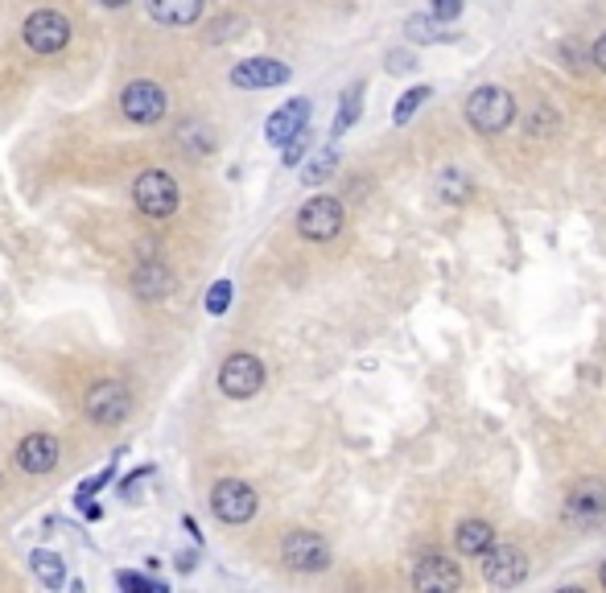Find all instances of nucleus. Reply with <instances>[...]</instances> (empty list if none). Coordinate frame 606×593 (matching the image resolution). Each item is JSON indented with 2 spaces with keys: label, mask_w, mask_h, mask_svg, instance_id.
<instances>
[{
  "label": "nucleus",
  "mask_w": 606,
  "mask_h": 593,
  "mask_svg": "<svg viewBox=\"0 0 606 593\" xmlns=\"http://www.w3.org/2000/svg\"><path fill=\"white\" fill-rule=\"evenodd\" d=\"M83 412H87L91 425L112 429V425H120L124 416L132 412V392L124 388L120 379H99V383H91L87 396H83Z\"/></svg>",
  "instance_id": "obj_3"
},
{
  "label": "nucleus",
  "mask_w": 606,
  "mask_h": 593,
  "mask_svg": "<svg viewBox=\"0 0 606 593\" xmlns=\"http://www.w3.org/2000/svg\"><path fill=\"white\" fill-rule=\"evenodd\" d=\"M413 585L425 593H450L462 585V573L450 556H425V561L413 569Z\"/></svg>",
  "instance_id": "obj_15"
},
{
  "label": "nucleus",
  "mask_w": 606,
  "mask_h": 593,
  "mask_svg": "<svg viewBox=\"0 0 606 593\" xmlns=\"http://www.w3.org/2000/svg\"><path fill=\"white\" fill-rule=\"evenodd\" d=\"M590 58H594V66H598V71H606V33H602V38L594 42V50H590Z\"/></svg>",
  "instance_id": "obj_29"
},
{
  "label": "nucleus",
  "mask_w": 606,
  "mask_h": 593,
  "mask_svg": "<svg viewBox=\"0 0 606 593\" xmlns=\"http://www.w3.org/2000/svg\"><path fill=\"white\" fill-rule=\"evenodd\" d=\"M116 585L128 589V593H161V589H165L161 581H153V577H145V573H128V569L116 573Z\"/></svg>",
  "instance_id": "obj_24"
},
{
  "label": "nucleus",
  "mask_w": 606,
  "mask_h": 593,
  "mask_svg": "<svg viewBox=\"0 0 606 593\" xmlns=\"http://www.w3.org/2000/svg\"><path fill=\"white\" fill-rule=\"evenodd\" d=\"M388 71H392V75L413 71V54H400V50H392V54H388Z\"/></svg>",
  "instance_id": "obj_28"
},
{
  "label": "nucleus",
  "mask_w": 606,
  "mask_h": 593,
  "mask_svg": "<svg viewBox=\"0 0 606 593\" xmlns=\"http://www.w3.org/2000/svg\"><path fill=\"white\" fill-rule=\"evenodd\" d=\"M606 519V482L582 478L565 499V523L569 528H594Z\"/></svg>",
  "instance_id": "obj_8"
},
{
  "label": "nucleus",
  "mask_w": 606,
  "mask_h": 593,
  "mask_svg": "<svg viewBox=\"0 0 606 593\" xmlns=\"http://www.w3.org/2000/svg\"><path fill=\"white\" fill-rule=\"evenodd\" d=\"M297 231L314 239V243H326L343 231V202L339 198H330V194H318L310 198L306 206L297 211Z\"/></svg>",
  "instance_id": "obj_7"
},
{
  "label": "nucleus",
  "mask_w": 606,
  "mask_h": 593,
  "mask_svg": "<svg viewBox=\"0 0 606 593\" xmlns=\"http://www.w3.org/2000/svg\"><path fill=\"white\" fill-rule=\"evenodd\" d=\"M462 13V0H433V17L437 21H454Z\"/></svg>",
  "instance_id": "obj_27"
},
{
  "label": "nucleus",
  "mask_w": 606,
  "mask_h": 593,
  "mask_svg": "<svg viewBox=\"0 0 606 593\" xmlns=\"http://www.w3.org/2000/svg\"><path fill=\"white\" fill-rule=\"evenodd\" d=\"M264 388V363L248 351L240 355H227L223 367H219V392L227 400H252L256 392Z\"/></svg>",
  "instance_id": "obj_4"
},
{
  "label": "nucleus",
  "mask_w": 606,
  "mask_h": 593,
  "mask_svg": "<svg viewBox=\"0 0 606 593\" xmlns=\"http://www.w3.org/2000/svg\"><path fill=\"white\" fill-rule=\"evenodd\" d=\"M25 46L33 50V54H58V50H66L71 46V21H66L62 13H54V9H38V13H29L25 17Z\"/></svg>",
  "instance_id": "obj_6"
},
{
  "label": "nucleus",
  "mask_w": 606,
  "mask_h": 593,
  "mask_svg": "<svg viewBox=\"0 0 606 593\" xmlns=\"http://www.w3.org/2000/svg\"><path fill=\"white\" fill-rule=\"evenodd\" d=\"M256 503H260L256 491L240 478H223V482H215V491H211V511H215L219 523H227V528L248 523L256 515Z\"/></svg>",
  "instance_id": "obj_5"
},
{
  "label": "nucleus",
  "mask_w": 606,
  "mask_h": 593,
  "mask_svg": "<svg viewBox=\"0 0 606 593\" xmlns=\"http://www.w3.org/2000/svg\"><path fill=\"white\" fill-rule=\"evenodd\" d=\"M132 198H137V211L149 215V219H170L182 202V190L174 182V173L165 169H145L137 186H132Z\"/></svg>",
  "instance_id": "obj_2"
},
{
  "label": "nucleus",
  "mask_w": 606,
  "mask_h": 593,
  "mask_svg": "<svg viewBox=\"0 0 606 593\" xmlns=\"http://www.w3.org/2000/svg\"><path fill=\"white\" fill-rule=\"evenodd\" d=\"M58 441L50 433H29L21 445H17V470L21 474H50L58 466Z\"/></svg>",
  "instance_id": "obj_13"
},
{
  "label": "nucleus",
  "mask_w": 606,
  "mask_h": 593,
  "mask_svg": "<svg viewBox=\"0 0 606 593\" xmlns=\"http://www.w3.org/2000/svg\"><path fill=\"white\" fill-rule=\"evenodd\" d=\"M289 66L281 58H244L231 66V83L244 87V91H268V87H281L289 83Z\"/></svg>",
  "instance_id": "obj_12"
},
{
  "label": "nucleus",
  "mask_w": 606,
  "mask_h": 593,
  "mask_svg": "<svg viewBox=\"0 0 606 593\" xmlns=\"http://www.w3.org/2000/svg\"><path fill=\"white\" fill-rule=\"evenodd\" d=\"M334 165H339V153H334V149H322V153H314V157L306 161V169H301V182H306V186H318V182H326L330 173H334Z\"/></svg>",
  "instance_id": "obj_22"
},
{
  "label": "nucleus",
  "mask_w": 606,
  "mask_h": 593,
  "mask_svg": "<svg viewBox=\"0 0 606 593\" xmlns=\"http://www.w3.org/2000/svg\"><path fill=\"white\" fill-rule=\"evenodd\" d=\"M99 5H104V9H124L128 0H99Z\"/></svg>",
  "instance_id": "obj_31"
},
{
  "label": "nucleus",
  "mask_w": 606,
  "mask_h": 593,
  "mask_svg": "<svg viewBox=\"0 0 606 593\" xmlns=\"http://www.w3.org/2000/svg\"><path fill=\"white\" fill-rule=\"evenodd\" d=\"M404 33H409L413 46H437V42H454V33L442 29V21L437 17H425V13H413L409 21H404Z\"/></svg>",
  "instance_id": "obj_19"
},
{
  "label": "nucleus",
  "mask_w": 606,
  "mask_h": 593,
  "mask_svg": "<svg viewBox=\"0 0 606 593\" xmlns=\"http://www.w3.org/2000/svg\"><path fill=\"white\" fill-rule=\"evenodd\" d=\"M79 507H83V515H87L91 523H95V519H104V507H99V503H91V499H83Z\"/></svg>",
  "instance_id": "obj_30"
},
{
  "label": "nucleus",
  "mask_w": 606,
  "mask_h": 593,
  "mask_svg": "<svg viewBox=\"0 0 606 593\" xmlns=\"http://www.w3.org/2000/svg\"><path fill=\"white\" fill-rule=\"evenodd\" d=\"M306 149H310V128H301V132H293L289 141L281 145V161H285V165H297L301 157H306Z\"/></svg>",
  "instance_id": "obj_25"
},
{
  "label": "nucleus",
  "mask_w": 606,
  "mask_h": 593,
  "mask_svg": "<svg viewBox=\"0 0 606 593\" xmlns=\"http://www.w3.org/2000/svg\"><path fill=\"white\" fill-rule=\"evenodd\" d=\"M281 561L297 573H322V569H330V548L314 532H289L281 540Z\"/></svg>",
  "instance_id": "obj_9"
},
{
  "label": "nucleus",
  "mask_w": 606,
  "mask_h": 593,
  "mask_svg": "<svg viewBox=\"0 0 606 593\" xmlns=\"http://www.w3.org/2000/svg\"><path fill=\"white\" fill-rule=\"evenodd\" d=\"M602 589H606V565H602Z\"/></svg>",
  "instance_id": "obj_32"
},
{
  "label": "nucleus",
  "mask_w": 606,
  "mask_h": 593,
  "mask_svg": "<svg viewBox=\"0 0 606 593\" xmlns=\"http://www.w3.org/2000/svg\"><path fill=\"white\" fill-rule=\"evenodd\" d=\"M479 565H483V577L499 589H512L528 577V561H524V552L516 544H491L483 556H479Z\"/></svg>",
  "instance_id": "obj_10"
},
{
  "label": "nucleus",
  "mask_w": 606,
  "mask_h": 593,
  "mask_svg": "<svg viewBox=\"0 0 606 593\" xmlns=\"http://www.w3.org/2000/svg\"><path fill=\"white\" fill-rule=\"evenodd\" d=\"M454 544H458L462 556H483L495 544V528H491V523H483V519H466V523H458Z\"/></svg>",
  "instance_id": "obj_18"
},
{
  "label": "nucleus",
  "mask_w": 606,
  "mask_h": 593,
  "mask_svg": "<svg viewBox=\"0 0 606 593\" xmlns=\"http://www.w3.org/2000/svg\"><path fill=\"white\" fill-rule=\"evenodd\" d=\"M120 112L132 120V124H157L165 116V91L149 79H137V83H128L120 91Z\"/></svg>",
  "instance_id": "obj_11"
},
{
  "label": "nucleus",
  "mask_w": 606,
  "mask_h": 593,
  "mask_svg": "<svg viewBox=\"0 0 606 593\" xmlns=\"http://www.w3.org/2000/svg\"><path fill=\"white\" fill-rule=\"evenodd\" d=\"M306 124H310V99H306V95H301V99H289L285 108H277L273 116H268V124H264V141L281 149L289 136L301 132Z\"/></svg>",
  "instance_id": "obj_14"
},
{
  "label": "nucleus",
  "mask_w": 606,
  "mask_h": 593,
  "mask_svg": "<svg viewBox=\"0 0 606 593\" xmlns=\"http://www.w3.org/2000/svg\"><path fill=\"white\" fill-rule=\"evenodd\" d=\"M363 83H351L347 91H343V99H339V116H334V136H343V132H351V124L359 120V112H363Z\"/></svg>",
  "instance_id": "obj_21"
},
{
  "label": "nucleus",
  "mask_w": 606,
  "mask_h": 593,
  "mask_svg": "<svg viewBox=\"0 0 606 593\" xmlns=\"http://www.w3.org/2000/svg\"><path fill=\"white\" fill-rule=\"evenodd\" d=\"M429 95H433L429 87H413V91H404V95H400V103H396V112H392V120L404 128V124H409V120L421 112V103H425Z\"/></svg>",
  "instance_id": "obj_23"
},
{
  "label": "nucleus",
  "mask_w": 606,
  "mask_h": 593,
  "mask_svg": "<svg viewBox=\"0 0 606 593\" xmlns=\"http://www.w3.org/2000/svg\"><path fill=\"white\" fill-rule=\"evenodd\" d=\"M29 569L38 573V581H42L46 589H62V581H66V565H62V556H58V552H50V548H33V552H29Z\"/></svg>",
  "instance_id": "obj_20"
},
{
  "label": "nucleus",
  "mask_w": 606,
  "mask_h": 593,
  "mask_svg": "<svg viewBox=\"0 0 606 593\" xmlns=\"http://www.w3.org/2000/svg\"><path fill=\"white\" fill-rule=\"evenodd\" d=\"M516 120V99L512 91H503V87H479V91H470L466 99V124L475 128V132H503V128H512Z\"/></svg>",
  "instance_id": "obj_1"
},
{
  "label": "nucleus",
  "mask_w": 606,
  "mask_h": 593,
  "mask_svg": "<svg viewBox=\"0 0 606 593\" xmlns=\"http://www.w3.org/2000/svg\"><path fill=\"white\" fill-rule=\"evenodd\" d=\"M227 305H231V281H215L211 285V293H207V313H227Z\"/></svg>",
  "instance_id": "obj_26"
},
{
  "label": "nucleus",
  "mask_w": 606,
  "mask_h": 593,
  "mask_svg": "<svg viewBox=\"0 0 606 593\" xmlns=\"http://www.w3.org/2000/svg\"><path fill=\"white\" fill-rule=\"evenodd\" d=\"M157 25H194L202 17V0H145Z\"/></svg>",
  "instance_id": "obj_16"
},
{
  "label": "nucleus",
  "mask_w": 606,
  "mask_h": 593,
  "mask_svg": "<svg viewBox=\"0 0 606 593\" xmlns=\"http://www.w3.org/2000/svg\"><path fill=\"white\" fill-rule=\"evenodd\" d=\"M132 285H137V293H141L145 301H157V297H165V293L174 289V276H170V268H165L161 260H149V264L137 268Z\"/></svg>",
  "instance_id": "obj_17"
}]
</instances>
